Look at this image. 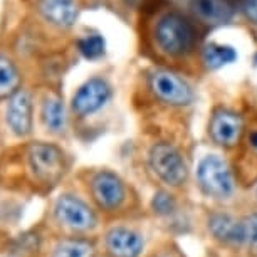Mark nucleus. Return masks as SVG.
I'll use <instances>...</instances> for the list:
<instances>
[{
  "label": "nucleus",
  "mask_w": 257,
  "mask_h": 257,
  "mask_svg": "<svg viewBox=\"0 0 257 257\" xmlns=\"http://www.w3.org/2000/svg\"><path fill=\"white\" fill-rule=\"evenodd\" d=\"M155 36L158 46L172 56L187 54L195 42L193 26L180 14H167L160 19L155 29Z\"/></svg>",
  "instance_id": "f257e3e1"
},
{
  "label": "nucleus",
  "mask_w": 257,
  "mask_h": 257,
  "mask_svg": "<svg viewBox=\"0 0 257 257\" xmlns=\"http://www.w3.org/2000/svg\"><path fill=\"white\" fill-rule=\"evenodd\" d=\"M198 182L202 190L210 197L225 198L234 190V180L229 167L215 155L205 157L198 165Z\"/></svg>",
  "instance_id": "f03ea898"
},
{
  "label": "nucleus",
  "mask_w": 257,
  "mask_h": 257,
  "mask_svg": "<svg viewBox=\"0 0 257 257\" xmlns=\"http://www.w3.org/2000/svg\"><path fill=\"white\" fill-rule=\"evenodd\" d=\"M150 165L153 172L170 185H180L187 178V167L180 153L168 143H157L150 152Z\"/></svg>",
  "instance_id": "7ed1b4c3"
},
{
  "label": "nucleus",
  "mask_w": 257,
  "mask_h": 257,
  "mask_svg": "<svg viewBox=\"0 0 257 257\" xmlns=\"http://www.w3.org/2000/svg\"><path fill=\"white\" fill-rule=\"evenodd\" d=\"M29 162L36 177L49 183L56 182L64 172L61 150L47 143L32 145L29 148Z\"/></svg>",
  "instance_id": "20e7f679"
},
{
  "label": "nucleus",
  "mask_w": 257,
  "mask_h": 257,
  "mask_svg": "<svg viewBox=\"0 0 257 257\" xmlns=\"http://www.w3.org/2000/svg\"><path fill=\"white\" fill-rule=\"evenodd\" d=\"M152 91L168 104H188L193 98L190 86L170 71H157L150 77Z\"/></svg>",
  "instance_id": "39448f33"
},
{
  "label": "nucleus",
  "mask_w": 257,
  "mask_h": 257,
  "mask_svg": "<svg viewBox=\"0 0 257 257\" xmlns=\"http://www.w3.org/2000/svg\"><path fill=\"white\" fill-rule=\"evenodd\" d=\"M56 215L62 224L76 230H86L94 225V213L79 198L62 195L56 203Z\"/></svg>",
  "instance_id": "423d86ee"
},
{
  "label": "nucleus",
  "mask_w": 257,
  "mask_h": 257,
  "mask_svg": "<svg viewBox=\"0 0 257 257\" xmlns=\"http://www.w3.org/2000/svg\"><path fill=\"white\" fill-rule=\"evenodd\" d=\"M111 91L109 86L103 79H89L86 84H82L79 91L72 98V109L79 116L91 114L109 99Z\"/></svg>",
  "instance_id": "0eeeda50"
},
{
  "label": "nucleus",
  "mask_w": 257,
  "mask_h": 257,
  "mask_svg": "<svg viewBox=\"0 0 257 257\" xmlns=\"http://www.w3.org/2000/svg\"><path fill=\"white\" fill-rule=\"evenodd\" d=\"M242 133V121L229 109L215 111L210 121V135L213 142L222 147H234Z\"/></svg>",
  "instance_id": "6e6552de"
},
{
  "label": "nucleus",
  "mask_w": 257,
  "mask_h": 257,
  "mask_svg": "<svg viewBox=\"0 0 257 257\" xmlns=\"http://www.w3.org/2000/svg\"><path fill=\"white\" fill-rule=\"evenodd\" d=\"M7 123L17 137H27L32 130V101L27 91L12 94L7 108Z\"/></svg>",
  "instance_id": "1a4fd4ad"
},
{
  "label": "nucleus",
  "mask_w": 257,
  "mask_h": 257,
  "mask_svg": "<svg viewBox=\"0 0 257 257\" xmlns=\"http://www.w3.org/2000/svg\"><path fill=\"white\" fill-rule=\"evenodd\" d=\"M93 195L103 208H116L124 197L123 183L113 173L99 172L93 178Z\"/></svg>",
  "instance_id": "9d476101"
},
{
  "label": "nucleus",
  "mask_w": 257,
  "mask_h": 257,
  "mask_svg": "<svg viewBox=\"0 0 257 257\" xmlns=\"http://www.w3.org/2000/svg\"><path fill=\"white\" fill-rule=\"evenodd\" d=\"M37 11L47 22L57 27H71L77 19L74 0H37Z\"/></svg>",
  "instance_id": "9b49d317"
},
{
  "label": "nucleus",
  "mask_w": 257,
  "mask_h": 257,
  "mask_svg": "<svg viewBox=\"0 0 257 257\" xmlns=\"http://www.w3.org/2000/svg\"><path fill=\"white\" fill-rule=\"evenodd\" d=\"M106 245L114 257H138L143 249V240L130 229H113L108 234Z\"/></svg>",
  "instance_id": "f8f14e48"
},
{
  "label": "nucleus",
  "mask_w": 257,
  "mask_h": 257,
  "mask_svg": "<svg viewBox=\"0 0 257 257\" xmlns=\"http://www.w3.org/2000/svg\"><path fill=\"white\" fill-rule=\"evenodd\" d=\"M192 9L198 17L210 24L227 22L234 14L229 0H192Z\"/></svg>",
  "instance_id": "ddd939ff"
},
{
  "label": "nucleus",
  "mask_w": 257,
  "mask_h": 257,
  "mask_svg": "<svg viewBox=\"0 0 257 257\" xmlns=\"http://www.w3.org/2000/svg\"><path fill=\"white\" fill-rule=\"evenodd\" d=\"M208 227H210L212 234L217 239L224 242H232V244H240L242 242V225L240 220L232 219L230 215L225 213H217L212 215L208 220Z\"/></svg>",
  "instance_id": "4468645a"
},
{
  "label": "nucleus",
  "mask_w": 257,
  "mask_h": 257,
  "mask_svg": "<svg viewBox=\"0 0 257 257\" xmlns=\"http://www.w3.org/2000/svg\"><path fill=\"white\" fill-rule=\"evenodd\" d=\"M237 59V52L230 46H220V44H208L203 49V62L210 69H219V67L230 64Z\"/></svg>",
  "instance_id": "2eb2a0df"
},
{
  "label": "nucleus",
  "mask_w": 257,
  "mask_h": 257,
  "mask_svg": "<svg viewBox=\"0 0 257 257\" xmlns=\"http://www.w3.org/2000/svg\"><path fill=\"white\" fill-rule=\"evenodd\" d=\"M42 119L44 124L51 132H61L66 124V113H64V104L61 103V99L57 98H47L42 104Z\"/></svg>",
  "instance_id": "dca6fc26"
},
{
  "label": "nucleus",
  "mask_w": 257,
  "mask_h": 257,
  "mask_svg": "<svg viewBox=\"0 0 257 257\" xmlns=\"http://www.w3.org/2000/svg\"><path fill=\"white\" fill-rule=\"evenodd\" d=\"M19 84V72L12 61L0 57V98H6Z\"/></svg>",
  "instance_id": "f3484780"
},
{
  "label": "nucleus",
  "mask_w": 257,
  "mask_h": 257,
  "mask_svg": "<svg viewBox=\"0 0 257 257\" xmlns=\"http://www.w3.org/2000/svg\"><path fill=\"white\" fill-rule=\"evenodd\" d=\"M93 244L88 240H64L56 247L52 257H91Z\"/></svg>",
  "instance_id": "a211bd4d"
},
{
  "label": "nucleus",
  "mask_w": 257,
  "mask_h": 257,
  "mask_svg": "<svg viewBox=\"0 0 257 257\" xmlns=\"http://www.w3.org/2000/svg\"><path fill=\"white\" fill-rule=\"evenodd\" d=\"M77 49L86 59H99L106 51L104 39L98 34H91L77 41Z\"/></svg>",
  "instance_id": "6ab92c4d"
},
{
  "label": "nucleus",
  "mask_w": 257,
  "mask_h": 257,
  "mask_svg": "<svg viewBox=\"0 0 257 257\" xmlns=\"http://www.w3.org/2000/svg\"><path fill=\"white\" fill-rule=\"evenodd\" d=\"M242 225V242H249L252 245H257V213L245 217L240 220Z\"/></svg>",
  "instance_id": "aec40b11"
},
{
  "label": "nucleus",
  "mask_w": 257,
  "mask_h": 257,
  "mask_svg": "<svg viewBox=\"0 0 257 257\" xmlns=\"http://www.w3.org/2000/svg\"><path fill=\"white\" fill-rule=\"evenodd\" d=\"M173 207H175V203H173V198L168 195V193L165 192H158L157 195L153 198V208L155 212L162 213V215H167L173 210Z\"/></svg>",
  "instance_id": "412c9836"
},
{
  "label": "nucleus",
  "mask_w": 257,
  "mask_h": 257,
  "mask_svg": "<svg viewBox=\"0 0 257 257\" xmlns=\"http://www.w3.org/2000/svg\"><path fill=\"white\" fill-rule=\"evenodd\" d=\"M245 14L250 21L257 22V0H249V2L245 4Z\"/></svg>",
  "instance_id": "4be33fe9"
},
{
  "label": "nucleus",
  "mask_w": 257,
  "mask_h": 257,
  "mask_svg": "<svg viewBox=\"0 0 257 257\" xmlns=\"http://www.w3.org/2000/svg\"><path fill=\"white\" fill-rule=\"evenodd\" d=\"M250 142H252V145H254V147H257V133H254L250 137Z\"/></svg>",
  "instance_id": "5701e85b"
},
{
  "label": "nucleus",
  "mask_w": 257,
  "mask_h": 257,
  "mask_svg": "<svg viewBox=\"0 0 257 257\" xmlns=\"http://www.w3.org/2000/svg\"><path fill=\"white\" fill-rule=\"evenodd\" d=\"M126 4H132V6H135V4H138L140 0H124Z\"/></svg>",
  "instance_id": "b1692460"
}]
</instances>
